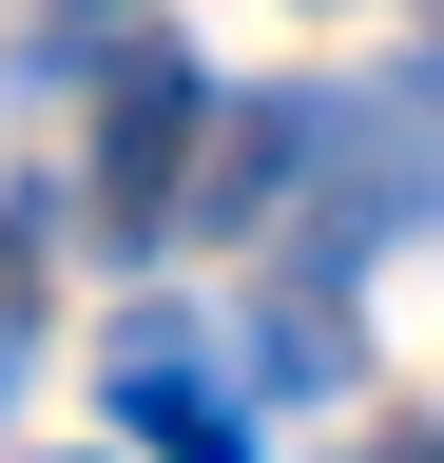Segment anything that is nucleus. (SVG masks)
I'll return each instance as SVG.
<instances>
[{
	"mask_svg": "<svg viewBox=\"0 0 444 463\" xmlns=\"http://www.w3.org/2000/svg\"><path fill=\"white\" fill-rule=\"evenodd\" d=\"M194 116H213V78H194V58H136V78H117V155H97V232H117V251H175Z\"/></svg>",
	"mask_w": 444,
	"mask_h": 463,
	"instance_id": "f257e3e1",
	"label": "nucleus"
},
{
	"mask_svg": "<svg viewBox=\"0 0 444 463\" xmlns=\"http://www.w3.org/2000/svg\"><path fill=\"white\" fill-rule=\"evenodd\" d=\"M117 425L155 463H251V386L213 367L194 328H117Z\"/></svg>",
	"mask_w": 444,
	"mask_h": 463,
	"instance_id": "f03ea898",
	"label": "nucleus"
},
{
	"mask_svg": "<svg viewBox=\"0 0 444 463\" xmlns=\"http://www.w3.org/2000/svg\"><path fill=\"white\" fill-rule=\"evenodd\" d=\"M194 136H213V155L175 174V232H251V213H270V194L328 155V116H309V97H213Z\"/></svg>",
	"mask_w": 444,
	"mask_h": 463,
	"instance_id": "7ed1b4c3",
	"label": "nucleus"
}]
</instances>
